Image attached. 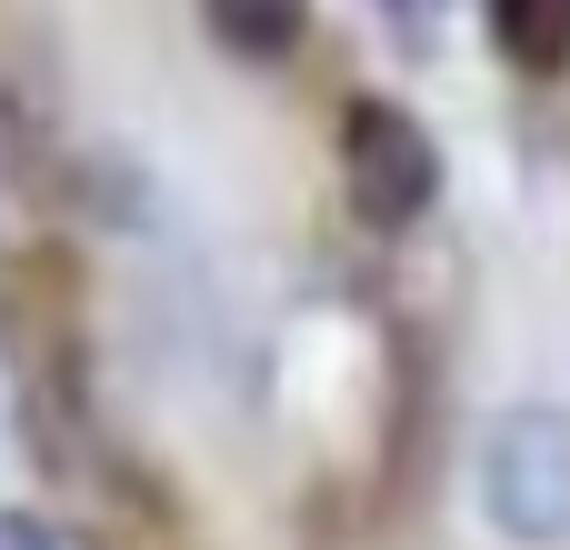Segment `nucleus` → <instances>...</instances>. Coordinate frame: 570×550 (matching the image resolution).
Wrapping results in <instances>:
<instances>
[{"label":"nucleus","mask_w":570,"mask_h":550,"mask_svg":"<svg viewBox=\"0 0 570 550\" xmlns=\"http://www.w3.org/2000/svg\"><path fill=\"white\" fill-rule=\"evenodd\" d=\"M200 30H210L230 60L271 70V60H291V50L311 40V0H200Z\"/></svg>","instance_id":"20e7f679"},{"label":"nucleus","mask_w":570,"mask_h":550,"mask_svg":"<svg viewBox=\"0 0 570 550\" xmlns=\"http://www.w3.org/2000/svg\"><path fill=\"white\" fill-rule=\"evenodd\" d=\"M471 491H481V521L511 550H561L570 541V411L561 401H511L481 431Z\"/></svg>","instance_id":"f257e3e1"},{"label":"nucleus","mask_w":570,"mask_h":550,"mask_svg":"<svg viewBox=\"0 0 570 550\" xmlns=\"http://www.w3.org/2000/svg\"><path fill=\"white\" fill-rule=\"evenodd\" d=\"M341 190L371 230H421L441 210V140L391 90L341 100Z\"/></svg>","instance_id":"f03ea898"},{"label":"nucleus","mask_w":570,"mask_h":550,"mask_svg":"<svg viewBox=\"0 0 570 550\" xmlns=\"http://www.w3.org/2000/svg\"><path fill=\"white\" fill-rule=\"evenodd\" d=\"M481 30L521 80H561L570 70V0H481Z\"/></svg>","instance_id":"7ed1b4c3"},{"label":"nucleus","mask_w":570,"mask_h":550,"mask_svg":"<svg viewBox=\"0 0 570 550\" xmlns=\"http://www.w3.org/2000/svg\"><path fill=\"white\" fill-rule=\"evenodd\" d=\"M381 10H391L401 30H431V0H381Z\"/></svg>","instance_id":"423d86ee"},{"label":"nucleus","mask_w":570,"mask_h":550,"mask_svg":"<svg viewBox=\"0 0 570 550\" xmlns=\"http://www.w3.org/2000/svg\"><path fill=\"white\" fill-rule=\"evenodd\" d=\"M0 550H60V541H50L30 511H0Z\"/></svg>","instance_id":"39448f33"}]
</instances>
